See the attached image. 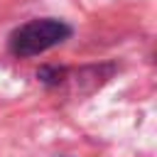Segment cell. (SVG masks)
<instances>
[{"instance_id": "1", "label": "cell", "mask_w": 157, "mask_h": 157, "mask_svg": "<svg viewBox=\"0 0 157 157\" xmlns=\"http://www.w3.org/2000/svg\"><path fill=\"white\" fill-rule=\"evenodd\" d=\"M69 34H71V27L64 20H54V17L29 20L10 34V52L22 59L37 56V54L61 44L64 39H69Z\"/></svg>"}]
</instances>
